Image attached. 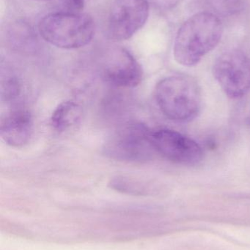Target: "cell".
Here are the masks:
<instances>
[{"instance_id":"1","label":"cell","mask_w":250,"mask_h":250,"mask_svg":"<svg viewBox=\"0 0 250 250\" xmlns=\"http://www.w3.org/2000/svg\"><path fill=\"white\" fill-rule=\"evenodd\" d=\"M223 26L212 13L201 12L188 19L179 28L173 46L175 60L186 67L196 65L221 41Z\"/></svg>"},{"instance_id":"2","label":"cell","mask_w":250,"mask_h":250,"mask_svg":"<svg viewBox=\"0 0 250 250\" xmlns=\"http://www.w3.org/2000/svg\"><path fill=\"white\" fill-rule=\"evenodd\" d=\"M155 98L161 112L173 121H191L201 110V88L190 76L178 75L160 81Z\"/></svg>"},{"instance_id":"3","label":"cell","mask_w":250,"mask_h":250,"mask_svg":"<svg viewBox=\"0 0 250 250\" xmlns=\"http://www.w3.org/2000/svg\"><path fill=\"white\" fill-rule=\"evenodd\" d=\"M41 36L46 42L63 49H76L90 43L95 33L91 16L84 13H52L38 24Z\"/></svg>"},{"instance_id":"4","label":"cell","mask_w":250,"mask_h":250,"mask_svg":"<svg viewBox=\"0 0 250 250\" xmlns=\"http://www.w3.org/2000/svg\"><path fill=\"white\" fill-rule=\"evenodd\" d=\"M151 134L152 131L142 123H125L108 137L103 148L104 154L117 161H148L157 153L153 146Z\"/></svg>"},{"instance_id":"5","label":"cell","mask_w":250,"mask_h":250,"mask_svg":"<svg viewBox=\"0 0 250 250\" xmlns=\"http://www.w3.org/2000/svg\"><path fill=\"white\" fill-rule=\"evenodd\" d=\"M213 73L223 92L232 99L242 98L250 90V57L242 51L222 54L214 63Z\"/></svg>"},{"instance_id":"6","label":"cell","mask_w":250,"mask_h":250,"mask_svg":"<svg viewBox=\"0 0 250 250\" xmlns=\"http://www.w3.org/2000/svg\"><path fill=\"white\" fill-rule=\"evenodd\" d=\"M148 0H114L109 13L107 37L113 41L130 39L145 24Z\"/></svg>"},{"instance_id":"7","label":"cell","mask_w":250,"mask_h":250,"mask_svg":"<svg viewBox=\"0 0 250 250\" xmlns=\"http://www.w3.org/2000/svg\"><path fill=\"white\" fill-rule=\"evenodd\" d=\"M151 141L156 152L177 164L195 166L204 158L201 146L176 131L168 129L154 131L151 134Z\"/></svg>"},{"instance_id":"8","label":"cell","mask_w":250,"mask_h":250,"mask_svg":"<svg viewBox=\"0 0 250 250\" xmlns=\"http://www.w3.org/2000/svg\"><path fill=\"white\" fill-rule=\"evenodd\" d=\"M106 83L115 88H134L142 82L143 72L136 59L126 50H115L107 57L101 68Z\"/></svg>"},{"instance_id":"9","label":"cell","mask_w":250,"mask_h":250,"mask_svg":"<svg viewBox=\"0 0 250 250\" xmlns=\"http://www.w3.org/2000/svg\"><path fill=\"white\" fill-rule=\"evenodd\" d=\"M33 119L28 110H12L1 120V137L10 146L22 147L28 144L33 132Z\"/></svg>"},{"instance_id":"10","label":"cell","mask_w":250,"mask_h":250,"mask_svg":"<svg viewBox=\"0 0 250 250\" xmlns=\"http://www.w3.org/2000/svg\"><path fill=\"white\" fill-rule=\"evenodd\" d=\"M82 114L83 111L79 104L74 101H65L53 111L50 123L57 132H66L80 123Z\"/></svg>"},{"instance_id":"11","label":"cell","mask_w":250,"mask_h":250,"mask_svg":"<svg viewBox=\"0 0 250 250\" xmlns=\"http://www.w3.org/2000/svg\"><path fill=\"white\" fill-rule=\"evenodd\" d=\"M110 188L122 193L133 195H145L148 193L145 185L138 179L118 176L112 179L110 182Z\"/></svg>"},{"instance_id":"12","label":"cell","mask_w":250,"mask_h":250,"mask_svg":"<svg viewBox=\"0 0 250 250\" xmlns=\"http://www.w3.org/2000/svg\"><path fill=\"white\" fill-rule=\"evenodd\" d=\"M208 4L223 16H234L242 11L245 0H208Z\"/></svg>"},{"instance_id":"13","label":"cell","mask_w":250,"mask_h":250,"mask_svg":"<svg viewBox=\"0 0 250 250\" xmlns=\"http://www.w3.org/2000/svg\"><path fill=\"white\" fill-rule=\"evenodd\" d=\"M1 95L2 101H13L16 99L21 92V84L17 78L15 76H7L4 81L1 82Z\"/></svg>"},{"instance_id":"14","label":"cell","mask_w":250,"mask_h":250,"mask_svg":"<svg viewBox=\"0 0 250 250\" xmlns=\"http://www.w3.org/2000/svg\"><path fill=\"white\" fill-rule=\"evenodd\" d=\"M155 7L161 10H172L177 7L182 0H148Z\"/></svg>"},{"instance_id":"15","label":"cell","mask_w":250,"mask_h":250,"mask_svg":"<svg viewBox=\"0 0 250 250\" xmlns=\"http://www.w3.org/2000/svg\"><path fill=\"white\" fill-rule=\"evenodd\" d=\"M72 7L77 10H82L85 6V0H70Z\"/></svg>"},{"instance_id":"16","label":"cell","mask_w":250,"mask_h":250,"mask_svg":"<svg viewBox=\"0 0 250 250\" xmlns=\"http://www.w3.org/2000/svg\"><path fill=\"white\" fill-rule=\"evenodd\" d=\"M246 123L247 125L250 127V114H249V116H248V118H247Z\"/></svg>"},{"instance_id":"17","label":"cell","mask_w":250,"mask_h":250,"mask_svg":"<svg viewBox=\"0 0 250 250\" xmlns=\"http://www.w3.org/2000/svg\"><path fill=\"white\" fill-rule=\"evenodd\" d=\"M35 1H47V0H35Z\"/></svg>"}]
</instances>
